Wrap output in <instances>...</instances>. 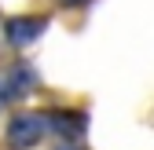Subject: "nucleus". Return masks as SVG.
I'll use <instances>...</instances> for the list:
<instances>
[{
	"instance_id": "3",
	"label": "nucleus",
	"mask_w": 154,
	"mask_h": 150,
	"mask_svg": "<svg viewBox=\"0 0 154 150\" xmlns=\"http://www.w3.org/2000/svg\"><path fill=\"white\" fill-rule=\"evenodd\" d=\"M70 4H85V0H70Z\"/></svg>"
},
{
	"instance_id": "1",
	"label": "nucleus",
	"mask_w": 154,
	"mask_h": 150,
	"mask_svg": "<svg viewBox=\"0 0 154 150\" xmlns=\"http://www.w3.org/2000/svg\"><path fill=\"white\" fill-rule=\"evenodd\" d=\"M41 132H44L41 117H15L11 128H8V143L18 146V150H26V146H33L37 139H41Z\"/></svg>"
},
{
	"instance_id": "2",
	"label": "nucleus",
	"mask_w": 154,
	"mask_h": 150,
	"mask_svg": "<svg viewBox=\"0 0 154 150\" xmlns=\"http://www.w3.org/2000/svg\"><path fill=\"white\" fill-rule=\"evenodd\" d=\"M44 18H11L8 22V40L11 44H29L33 37H41L44 33Z\"/></svg>"
}]
</instances>
